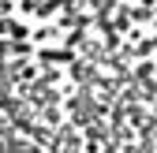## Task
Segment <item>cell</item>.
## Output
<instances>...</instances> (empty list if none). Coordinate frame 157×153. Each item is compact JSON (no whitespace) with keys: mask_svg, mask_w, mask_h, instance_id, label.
<instances>
[{"mask_svg":"<svg viewBox=\"0 0 157 153\" xmlns=\"http://www.w3.org/2000/svg\"><path fill=\"white\" fill-rule=\"evenodd\" d=\"M101 19H105V0H101ZM105 30H109V23H105ZM109 60H112V34H109Z\"/></svg>","mask_w":157,"mask_h":153,"instance_id":"cell-1","label":"cell"},{"mask_svg":"<svg viewBox=\"0 0 157 153\" xmlns=\"http://www.w3.org/2000/svg\"><path fill=\"white\" fill-rule=\"evenodd\" d=\"M67 4H71V0H67ZM71 23H75V15H71ZM75 45H78V41H75ZM78 56H82V52H78ZM82 64H86V60H82ZM86 75H90V71H86Z\"/></svg>","mask_w":157,"mask_h":153,"instance_id":"cell-2","label":"cell"}]
</instances>
